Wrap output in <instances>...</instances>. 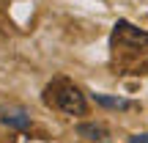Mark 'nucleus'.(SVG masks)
I'll return each mask as SVG.
<instances>
[{
    "label": "nucleus",
    "instance_id": "nucleus-4",
    "mask_svg": "<svg viewBox=\"0 0 148 143\" xmlns=\"http://www.w3.org/2000/svg\"><path fill=\"white\" fill-rule=\"evenodd\" d=\"M96 102L104 107H115V110H126V107H132L126 99H121V96H104V94H96Z\"/></svg>",
    "mask_w": 148,
    "mask_h": 143
},
{
    "label": "nucleus",
    "instance_id": "nucleus-3",
    "mask_svg": "<svg viewBox=\"0 0 148 143\" xmlns=\"http://www.w3.org/2000/svg\"><path fill=\"white\" fill-rule=\"evenodd\" d=\"M0 121L5 124V127L11 129H27L30 127V116H27V110H22V107H5L3 113H0Z\"/></svg>",
    "mask_w": 148,
    "mask_h": 143
},
{
    "label": "nucleus",
    "instance_id": "nucleus-2",
    "mask_svg": "<svg viewBox=\"0 0 148 143\" xmlns=\"http://www.w3.org/2000/svg\"><path fill=\"white\" fill-rule=\"evenodd\" d=\"M77 135L85 140H93V143H104L110 138V129L99 121H82V124H77Z\"/></svg>",
    "mask_w": 148,
    "mask_h": 143
},
{
    "label": "nucleus",
    "instance_id": "nucleus-1",
    "mask_svg": "<svg viewBox=\"0 0 148 143\" xmlns=\"http://www.w3.org/2000/svg\"><path fill=\"white\" fill-rule=\"evenodd\" d=\"M58 107L66 113V116H85V110H88V99H85V94L79 88H74V85H63L58 94Z\"/></svg>",
    "mask_w": 148,
    "mask_h": 143
},
{
    "label": "nucleus",
    "instance_id": "nucleus-5",
    "mask_svg": "<svg viewBox=\"0 0 148 143\" xmlns=\"http://www.w3.org/2000/svg\"><path fill=\"white\" fill-rule=\"evenodd\" d=\"M118 30L121 33H126L132 41H143V44H148V33H143V30H134L129 22H118Z\"/></svg>",
    "mask_w": 148,
    "mask_h": 143
},
{
    "label": "nucleus",
    "instance_id": "nucleus-6",
    "mask_svg": "<svg viewBox=\"0 0 148 143\" xmlns=\"http://www.w3.org/2000/svg\"><path fill=\"white\" fill-rule=\"evenodd\" d=\"M129 143H148V132H143V135H132V138H129Z\"/></svg>",
    "mask_w": 148,
    "mask_h": 143
}]
</instances>
